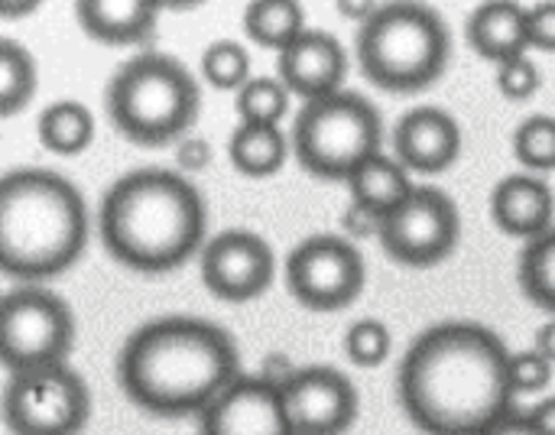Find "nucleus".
<instances>
[{
	"label": "nucleus",
	"mask_w": 555,
	"mask_h": 435,
	"mask_svg": "<svg viewBox=\"0 0 555 435\" xmlns=\"http://www.w3.org/2000/svg\"><path fill=\"white\" fill-rule=\"evenodd\" d=\"M511 351L481 322L429 325L400 361L397 397L423 435H485L514 413Z\"/></svg>",
	"instance_id": "f257e3e1"
},
{
	"label": "nucleus",
	"mask_w": 555,
	"mask_h": 435,
	"mask_svg": "<svg viewBox=\"0 0 555 435\" xmlns=\"http://www.w3.org/2000/svg\"><path fill=\"white\" fill-rule=\"evenodd\" d=\"M241 378L237 342L198 316H163L127 335L117 355L124 397L159 420L202 417Z\"/></svg>",
	"instance_id": "f03ea898"
},
{
	"label": "nucleus",
	"mask_w": 555,
	"mask_h": 435,
	"mask_svg": "<svg viewBox=\"0 0 555 435\" xmlns=\"http://www.w3.org/2000/svg\"><path fill=\"white\" fill-rule=\"evenodd\" d=\"M98 231L120 267L159 277L205 251L208 208L182 172L143 166L104 192Z\"/></svg>",
	"instance_id": "7ed1b4c3"
},
{
	"label": "nucleus",
	"mask_w": 555,
	"mask_h": 435,
	"mask_svg": "<svg viewBox=\"0 0 555 435\" xmlns=\"http://www.w3.org/2000/svg\"><path fill=\"white\" fill-rule=\"evenodd\" d=\"M88 244V208L75 182L42 166L0 179V267L23 286L62 277Z\"/></svg>",
	"instance_id": "20e7f679"
},
{
	"label": "nucleus",
	"mask_w": 555,
	"mask_h": 435,
	"mask_svg": "<svg viewBox=\"0 0 555 435\" xmlns=\"http://www.w3.org/2000/svg\"><path fill=\"white\" fill-rule=\"evenodd\" d=\"M354 55L374 88L413 94L442 78L452 36L442 13L426 3H377L354 36Z\"/></svg>",
	"instance_id": "39448f33"
},
{
	"label": "nucleus",
	"mask_w": 555,
	"mask_h": 435,
	"mask_svg": "<svg viewBox=\"0 0 555 435\" xmlns=\"http://www.w3.org/2000/svg\"><path fill=\"white\" fill-rule=\"evenodd\" d=\"M198 107V81L166 52H140L107 81V117L120 137L140 146L182 143Z\"/></svg>",
	"instance_id": "423d86ee"
},
{
	"label": "nucleus",
	"mask_w": 555,
	"mask_h": 435,
	"mask_svg": "<svg viewBox=\"0 0 555 435\" xmlns=\"http://www.w3.org/2000/svg\"><path fill=\"white\" fill-rule=\"evenodd\" d=\"M289 143L309 176L348 182L361 163L384 153V120L364 94L338 91L299 107Z\"/></svg>",
	"instance_id": "0eeeda50"
},
{
	"label": "nucleus",
	"mask_w": 555,
	"mask_h": 435,
	"mask_svg": "<svg viewBox=\"0 0 555 435\" xmlns=\"http://www.w3.org/2000/svg\"><path fill=\"white\" fill-rule=\"evenodd\" d=\"M75 345L68 303L42 286H16L0 309V358L7 374L65 364Z\"/></svg>",
	"instance_id": "6e6552de"
},
{
	"label": "nucleus",
	"mask_w": 555,
	"mask_h": 435,
	"mask_svg": "<svg viewBox=\"0 0 555 435\" xmlns=\"http://www.w3.org/2000/svg\"><path fill=\"white\" fill-rule=\"evenodd\" d=\"M91 417V391L68 364L10 374L3 423L13 435H81Z\"/></svg>",
	"instance_id": "1a4fd4ad"
},
{
	"label": "nucleus",
	"mask_w": 555,
	"mask_h": 435,
	"mask_svg": "<svg viewBox=\"0 0 555 435\" xmlns=\"http://www.w3.org/2000/svg\"><path fill=\"white\" fill-rule=\"evenodd\" d=\"M367 286V264L345 234H312L286 257V290L312 312L348 309Z\"/></svg>",
	"instance_id": "9d476101"
},
{
	"label": "nucleus",
	"mask_w": 555,
	"mask_h": 435,
	"mask_svg": "<svg viewBox=\"0 0 555 435\" xmlns=\"http://www.w3.org/2000/svg\"><path fill=\"white\" fill-rule=\"evenodd\" d=\"M462 238V215L449 192L436 185H416L413 195L384 218L380 247L384 254L413 270L436 267L452 257Z\"/></svg>",
	"instance_id": "9b49d317"
},
{
	"label": "nucleus",
	"mask_w": 555,
	"mask_h": 435,
	"mask_svg": "<svg viewBox=\"0 0 555 435\" xmlns=\"http://www.w3.org/2000/svg\"><path fill=\"white\" fill-rule=\"evenodd\" d=\"M202 283L221 303L260 299L276 277V254L257 231L231 228L215 234L198 254Z\"/></svg>",
	"instance_id": "f8f14e48"
},
{
	"label": "nucleus",
	"mask_w": 555,
	"mask_h": 435,
	"mask_svg": "<svg viewBox=\"0 0 555 435\" xmlns=\"http://www.w3.org/2000/svg\"><path fill=\"white\" fill-rule=\"evenodd\" d=\"M280 391L296 435H345L361 410L351 378L328 364L299 368Z\"/></svg>",
	"instance_id": "ddd939ff"
},
{
	"label": "nucleus",
	"mask_w": 555,
	"mask_h": 435,
	"mask_svg": "<svg viewBox=\"0 0 555 435\" xmlns=\"http://www.w3.org/2000/svg\"><path fill=\"white\" fill-rule=\"evenodd\" d=\"M198 435H296L283 391L260 374H241L202 417Z\"/></svg>",
	"instance_id": "4468645a"
},
{
	"label": "nucleus",
	"mask_w": 555,
	"mask_h": 435,
	"mask_svg": "<svg viewBox=\"0 0 555 435\" xmlns=\"http://www.w3.org/2000/svg\"><path fill=\"white\" fill-rule=\"evenodd\" d=\"M276 78L306 101L345 91L348 52L328 29H306L289 49L276 55Z\"/></svg>",
	"instance_id": "2eb2a0df"
},
{
	"label": "nucleus",
	"mask_w": 555,
	"mask_h": 435,
	"mask_svg": "<svg viewBox=\"0 0 555 435\" xmlns=\"http://www.w3.org/2000/svg\"><path fill=\"white\" fill-rule=\"evenodd\" d=\"M393 150L410 172L436 176L452 169L455 159L462 156V127L449 111L423 104L397 120Z\"/></svg>",
	"instance_id": "dca6fc26"
},
{
	"label": "nucleus",
	"mask_w": 555,
	"mask_h": 435,
	"mask_svg": "<svg viewBox=\"0 0 555 435\" xmlns=\"http://www.w3.org/2000/svg\"><path fill=\"white\" fill-rule=\"evenodd\" d=\"M491 221L517 238V241H537L553 231L555 195L543 176L533 172H514L504 176L491 192Z\"/></svg>",
	"instance_id": "f3484780"
},
{
	"label": "nucleus",
	"mask_w": 555,
	"mask_h": 435,
	"mask_svg": "<svg viewBox=\"0 0 555 435\" xmlns=\"http://www.w3.org/2000/svg\"><path fill=\"white\" fill-rule=\"evenodd\" d=\"M72 10L85 36L101 46H146L163 7L150 0H78Z\"/></svg>",
	"instance_id": "a211bd4d"
},
{
	"label": "nucleus",
	"mask_w": 555,
	"mask_h": 435,
	"mask_svg": "<svg viewBox=\"0 0 555 435\" xmlns=\"http://www.w3.org/2000/svg\"><path fill=\"white\" fill-rule=\"evenodd\" d=\"M465 36H468L472 49L494 65L520 59L530 49L527 7L511 3V0L481 3V7H475V13L465 23Z\"/></svg>",
	"instance_id": "6ab92c4d"
},
{
	"label": "nucleus",
	"mask_w": 555,
	"mask_h": 435,
	"mask_svg": "<svg viewBox=\"0 0 555 435\" xmlns=\"http://www.w3.org/2000/svg\"><path fill=\"white\" fill-rule=\"evenodd\" d=\"M345 185L351 192V202L367 205V208L380 212L384 218L393 208H400L416 189L410 179V169L397 156H387V153H377L367 163H361Z\"/></svg>",
	"instance_id": "aec40b11"
},
{
	"label": "nucleus",
	"mask_w": 555,
	"mask_h": 435,
	"mask_svg": "<svg viewBox=\"0 0 555 435\" xmlns=\"http://www.w3.org/2000/svg\"><path fill=\"white\" fill-rule=\"evenodd\" d=\"M289 150L293 143L286 140V133L280 127H263V124H237V130L228 140V159L247 179L276 176Z\"/></svg>",
	"instance_id": "412c9836"
},
{
	"label": "nucleus",
	"mask_w": 555,
	"mask_h": 435,
	"mask_svg": "<svg viewBox=\"0 0 555 435\" xmlns=\"http://www.w3.org/2000/svg\"><path fill=\"white\" fill-rule=\"evenodd\" d=\"M94 130H98L94 114L81 101H72V98L52 101L36 117V137H39L42 150H49L55 156L85 153L94 140Z\"/></svg>",
	"instance_id": "4be33fe9"
},
{
	"label": "nucleus",
	"mask_w": 555,
	"mask_h": 435,
	"mask_svg": "<svg viewBox=\"0 0 555 435\" xmlns=\"http://www.w3.org/2000/svg\"><path fill=\"white\" fill-rule=\"evenodd\" d=\"M306 13L296 0H254L244 7V33L250 42L273 49L276 55L289 49L306 33Z\"/></svg>",
	"instance_id": "5701e85b"
},
{
	"label": "nucleus",
	"mask_w": 555,
	"mask_h": 435,
	"mask_svg": "<svg viewBox=\"0 0 555 435\" xmlns=\"http://www.w3.org/2000/svg\"><path fill=\"white\" fill-rule=\"evenodd\" d=\"M36 85H39V72H36L33 52L20 46L16 39L3 36L0 39V114L16 117L33 101Z\"/></svg>",
	"instance_id": "b1692460"
},
{
	"label": "nucleus",
	"mask_w": 555,
	"mask_h": 435,
	"mask_svg": "<svg viewBox=\"0 0 555 435\" xmlns=\"http://www.w3.org/2000/svg\"><path fill=\"white\" fill-rule=\"evenodd\" d=\"M517 280L524 296L555 316V228L550 234L530 241L517 260Z\"/></svg>",
	"instance_id": "393cba45"
},
{
	"label": "nucleus",
	"mask_w": 555,
	"mask_h": 435,
	"mask_svg": "<svg viewBox=\"0 0 555 435\" xmlns=\"http://www.w3.org/2000/svg\"><path fill=\"white\" fill-rule=\"evenodd\" d=\"M234 107L241 124H263V127H280L283 117L289 114V88L280 78L260 75L250 78L237 94Z\"/></svg>",
	"instance_id": "a878e982"
},
{
	"label": "nucleus",
	"mask_w": 555,
	"mask_h": 435,
	"mask_svg": "<svg viewBox=\"0 0 555 435\" xmlns=\"http://www.w3.org/2000/svg\"><path fill=\"white\" fill-rule=\"evenodd\" d=\"M202 78L218 91H241L250 81V55L237 39H215L202 52Z\"/></svg>",
	"instance_id": "bb28decb"
},
{
	"label": "nucleus",
	"mask_w": 555,
	"mask_h": 435,
	"mask_svg": "<svg viewBox=\"0 0 555 435\" xmlns=\"http://www.w3.org/2000/svg\"><path fill=\"white\" fill-rule=\"evenodd\" d=\"M514 156L517 163L540 176L555 169V117L550 114H533L517 124L514 130Z\"/></svg>",
	"instance_id": "cd10ccee"
},
{
	"label": "nucleus",
	"mask_w": 555,
	"mask_h": 435,
	"mask_svg": "<svg viewBox=\"0 0 555 435\" xmlns=\"http://www.w3.org/2000/svg\"><path fill=\"white\" fill-rule=\"evenodd\" d=\"M393 335L380 319H361L345 332V355L354 368H380L390 358Z\"/></svg>",
	"instance_id": "c85d7f7f"
},
{
	"label": "nucleus",
	"mask_w": 555,
	"mask_h": 435,
	"mask_svg": "<svg viewBox=\"0 0 555 435\" xmlns=\"http://www.w3.org/2000/svg\"><path fill=\"white\" fill-rule=\"evenodd\" d=\"M494 81L507 101H530L540 91L543 75L530 55H520V59H511L504 65H494Z\"/></svg>",
	"instance_id": "c756f323"
},
{
	"label": "nucleus",
	"mask_w": 555,
	"mask_h": 435,
	"mask_svg": "<svg viewBox=\"0 0 555 435\" xmlns=\"http://www.w3.org/2000/svg\"><path fill=\"white\" fill-rule=\"evenodd\" d=\"M553 361H546L537 348L530 351H520L511 358V384H514V394H543L553 381Z\"/></svg>",
	"instance_id": "7c9ffc66"
},
{
	"label": "nucleus",
	"mask_w": 555,
	"mask_h": 435,
	"mask_svg": "<svg viewBox=\"0 0 555 435\" xmlns=\"http://www.w3.org/2000/svg\"><path fill=\"white\" fill-rule=\"evenodd\" d=\"M341 228H345V238L348 241H367V238H377L380 241V228H384V215L367 208V205H358V202H348L345 215H341Z\"/></svg>",
	"instance_id": "2f4dec72"
},
{
	"label": "nucleus",
	"mask_w": 555,
	"mask_h": 435,
	"mask_svg": "<svg viewBox=\"0 0 555 435\" xmlns=\"http://www.w3.org/2000/svg\"><path fill=\"white\" fill-rule=\"evenodd\" d=\"M527 23H530V49L555 52V0L527 7Z\"/></svg>",
	"instance_id": "473e14b6"
},
{
	"label": "nucleus",
	"mask_w": 555,
	"mask_h": 435,
	"mask_svg": "<svg viewBox=\"0 0 555 435\" xmlns=\"http://www.w3.org/2000/svg\"><path fill=\"white\" fill-rule=\"evenodd\" d=\"M176 163H179L182 172H202V169H208V163H211V146H208L205 140L189 137V140H182V143L176 146Z\"/></svg>",
	"instance_id": "72a5a7b5"
},
{
	"label": "nucleus",
	"mask_w": 555,
	"mask_h": 435,
	"mask_svg": "<svg viewBox=\"0 0 555 435\" xmlns=\"http://www.w3.org/2000/svg\"><path fill=\"white\" fill-rule=\"evenodd\" d=\"M296 371H299V368H296L283 351H270V355L260 361V378L270 381V384H276V387H283Z\"/></svg>",
	"instance_id": "f704fd0d"
},
{
	"label": "nucleus",
	"mask_w": 555,
	"mask_h": 435,
	"mask_svg": "<svg viewBox=\"0 0 555 435\" xmlns=\"http://www.w3.org/2000/svg\"><path fill=\"white\" fill-rule=\"evenodd\" d=\"M485 435H543L537 430V423L530 420V413H511L504 417L494 430H488Z\"/></svg>",
	"instance_id": "c9c22d12"
},
{
	"label": "nucleus",
	"mask_w": 555,
	"mask_h": 435,
	"mask_svg": "<svg viewBox=\"0 0 555 435\" xmlns=\"http://www.w3.org/2000/svg\"><path fill=\"white\" fill-rule=\"evenodd\" d=\"M530 420L537 423V430L543 435H555V397H546L543 404H537L530 410Z\"/></svg>",
	"instance_id": "e433bc0d"
},
{
	"label": "nucleus",
	"mask_w": 555,
	"mask_h": 435,
	"mask_svg": "<svg viewBox=\"0 0 555 435\" xmlns=\"http://www.w3.org/2000/svg\"><path fill=\"white\" fill-rule=\"evenodd\" d=\"M533 348L546 358V361H553L555 364V319L553 322H546V325H540L537 329V338H533Z\"/></svg>",
	"instance_id": "4c0bfd02"
},
{
	"label": "nucleus",
	"mask_w": 555,
	"mask_h": 435,
	"mask_svg": "<svg viewBox=\"0 0 555 435\" xmlns=\"http://www.w3.org/2000/svg\"><path fill=\"white\" fill-rule=\"evenodd\" d=\"M338 10H341V13H348V16H358V20L364 23L377 7H371V3H345V0H341V3H338Z\"/></svg>",
	"instance_id": "58836bf2"
},
{
	"label": "nucleus",
	"mask_w": 555,
	"mask_h": 435,
	"mask_svg": "<svg viewBox=\"0 0 555 435\" xmlns=\"http://www.w3.org/2000/svg\"><path fill=\"white\" fill-rule=\"evenodd\" d=\"M36 7H39V3H0V13H3L7 20H16V16H23V13L29 16Z\"/></svg>",
	"instance_id": "ea45409f"
}]
</instances>
